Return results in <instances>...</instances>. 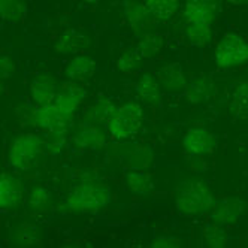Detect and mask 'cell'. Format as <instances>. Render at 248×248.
<instances>
[{
  "instance_id": "cell-1",
  "label": "cell",
  "mask_w": 248,
  "mask_h": 248,
  "mask_svg": "<svg viewBox=\"0 0 248 248\" xmlns=\"http://www.w3.org/2000/svg\"><path fill=\"white\" fill-rule=\"evenodd\" d=\"M111 201V190L103 183L84 181L79 184L67 199V205L77 212H94L105 208Z\"/></svg>"
},
{
  "instance_id": "cell-2",
  "label": "cell",
  "mask_w": 248,
  "mask_h": 248,
  "mask_svg": "<svg viewBox=\"0 0 248 248\" xmlns=\"http://www.w3.org/2000/svg\"><path fill=\"white\" fill-rule=\"evenodd\" d=\"M214 203L211 190L203 183H186L176 198V208L186 216H201L208 212Z\"/></svg>"
},
{
  "instance_id": "cell-3",
  "label": "cell",
  "mask_w": 248,
  "mask_h": 248,
  "mask_svg": "<svg viewBox=\"0 0 248 248\" xmlns=\"http://www.w3.org/2000/svg\"><path fill=\"white\" fill-rule=\"evenodd\" d=\"M44 150L42 139L33 133H23L16 136L9 150V160L11 165L16 169L27 170L36 162Z\"/></svg>"
},
{
  "instance_id": "cell-4",
  "label": "cell",
  "mask_w": 248,
  "mask_h": 248,
  "mask_svg": "<svg viewBox=\"0 0 248 248\" xmlns=\"http://www.w3.org/2000/svg\"><path fill=\"white\" fill-rule=\"evenodd\" d=\"M140 126H142V108L133 102L115 108L108 121L111 135L118 139L135 135L140 129Z\"/></svg>"
},
{
  "instance_id": "cell-5",
  "label": "cell",
  "mask_w": 248,
  "mask_h": 248,
  "mask_svg": "<svg viewBox=\"0 0 248 248\" xmlns=\"http://www.w3.org/2000/svg\"><path fill=\"white\" fill-rule=\"evenodd\" d=\"M74 114L64 112L59 109L56 105H45L39 106L38 109H33L30 112L29 121L33 126H38L41 129L48 130L49 133H59L64 135L67 129L70 127V123H72Z\"/></svg>"
},
{
  "instance_id": "cell-6",
  "label": "cell",
  "mask_w": 248,
  "mask_h": 248,
  "mask_svg": "<svg viewBox=\"0 0 248 248\" xmlns=\"http://www.w3.org/2000/svg\"><path fill=\"white\" fill-rule=\"evenodd\" d=\"M216 60L221 67H232L247 63L248 45L247 39L241 34L230 33L220 41L216 48Z\"/></svg>"
},
{
  "instance_id": "cell-7",
  "label": "cell",
  "mask_w": 248,
  "mask_h": 248,
  "mask_svg": "<svg viewBox=\"0 0 248 248\" xmlns=\"http://www.w3.org/2000/svg\"><path fill=\"white\" fill-rule=\"evenodd\" d=\"M212 218L217 224H235L242 218L247 209V202L239 198H224L212 203Z\"/></svg>"
},
{
  "instance_id": "cell-8",
  "label": "cell",
  "mask_w": 248,
  "mask_h": 248,
  "mask_svg": "<svg viewBox=\"0 0 248 248\" xmlns=\"http://www.w3.org/2000/svg\"><path fill=\"white\" fill-rule=\"evenodd\" d=\"M218 12L217 0H187L184 14L188 23L211 26Z\"/></svg>"
},
{
  "instance_id": "cell-9",
  "label": "cell",
  "mask_w": 248,
  "mask_h": 248,
  "mask_svg": "<svg viewBox=\"0 0 248 248\" xmlns=\"http://www.w3.org/2000/svg\"><path fill=\"white\" fill-rule=\"evenodd\" d=\"M184 148L193 155L208 154L216 148V136L206 129H191L183 139Z\"/></svg>"
},
{
  "instance_id": "cell-10",
  "label": "cell",
  "mask_w": 248,
  "mask_h": 248,
  "mask_svg": "<svg viewBox=\"0 0 248 248\" xmlns=\"http://www.w3.org/2000/svg\"><path fill=\"white\" fill-rule=\"evenodd\" d=\"M84 96H85V92L82 90V87L77 81H72V82L64 84L62 90L56 93L52 105H56L59 109L64 112L74 114L79 106V103L82 102Z\"/></svg>"
},
{
  "instance_id": "cell-11",
  "label": "cell",
  "mask_w": 248,
  "mask_h": 248,
  "mask_svg": "<svg viewBox=\"0 0 248 248\" xmlns=\"http://www.w3.org/2000/svg\"><path fill=\"white\" fill-rule=\"evenodd\" d=\"M30 93L33 100L39 106L52 103L57 93V81L49 75H38L30 85Z\"/></svg>"
},
{
  "instance_id": "cell-12",
  "label": "cell",
  "mask_w": 248,
  "mask_h": 248,
  "mask_svg": "<svg viewBox=\"0 0 248 248\" xmlns=\"http://www.w3.org/2000/svg\"><path fill=\"white\" fill-rule=\"evenodd\" d=\"M23 199V184L12 175H0V208H14Z\"/></svg>"
},
{
  "instance_id": "cell-13",
  "label": "cell",
  "mask_w": 248,
  "mask_h": 248,
  "mask_svg": "<svg viewBox=\"0 0 248 248\" xmlns=\"http://www.w3.org/2000/svg\"><path fill=\"white\" fill-rule=\"evenodd\" d=\"M9 239L18 247H39L42 244V230L31 223H20L12 229Z\"/></svg>"
},
{
  "instance_id": "cell-14",
  "label": "cell",
  "mask_w": 248,
  "mask_h": 248,
  "mask_svg": "<svg viewBox=\"0 0 248 248\" xmlns=\"http://www.w3.org/2000/svg\"><path fill=\"white\" fill-rule=\"evenodd\" d=\"M157 81L169 92H181L187 87V81L180 64H168L162 67L157 74Z\"/></svg>"
},
{
  "instance_id": "cell-15",
  "label": "cell",
  "mask_w": 248,
  "mask_h": 248,
  "mask_svg": "<svg viewBox=\"0 0 248 248\" xmlns=\"http://www.w3.org/2000/svg\"><path fill=\"white\" fill-rule=\"evenodd\" d=\"M75 144L79 145L81 148L96 150V148H103L106 140H105L103 133L96 126L85 123L75 135Z\"/></svg>"
},
{
  "instance_id": "cell-16",
  "label": "cell",
  "mask_w": 248,
  "mask_h": 248,
  "mask_svg": "<svg viewBox=\"0 0 248 248\" xmlns=\"http://www.w3.org/2000/svg\"><path fill=\"white\" fill-rule=\"evenodd\" d=\"M127 18L133 30L139 34L147 31L155 20L145 5H136V3H132L127 8Z\"/></svg>"
},
{
  "instance_id": "cell-17",
  "label": "cell",
  "mask_w": 248,
  "mask_h": 248,
  "mask_svg": "<svg viewBox=\"0 0 248 248\" xmlns=\"http://www.w3.org/2000/svg\"><path fill=\"white\" fill-rule=\"evenodd\" d=\"M115 111L114 105L109 100H97L94 105L88 106V108L84 111V121L87 124H108L112 112Z\"/></svg>"
},
{
  "instance_id": "cell-18",
  "label": "cell",
  "mask_w": 248,
  "mask_h": 248,
  "mask_svg": "<svg viewBox=\"0 0 248 248\" xmlns=\"http://www.w3.org/2000/svg\"><path fill=\"white\" fill-rule=\"evenodd\" d=\"M96 70V63L94 60L78 56L74 60H70V63L66 67V75L72 81H82L90 78Z\"/></svg>"
},
{
  "instance_id": "cell-19",
  "label": "cell",
  "mask_w": 248,
  "mask_h": 248,
  "mask_svg": "<svg viewBox=\"0 0 248 248\" xmlns=\"http://www.w3.org/2000/svg\"><path fill=\"white\" fill-rule=\"evenodd\" d=\"M136 93L150 105H155L160 100V84L153 75H142L136 82Z\"/></svg>"
},
{
  "instance_id": "cell-20",
  "label": "cell",
  "mask_w": 248,
  "mask_h": 248,
  "mask_svg": "<svg viewBox=\"0 0 248 248\" xmlns=\"http://www.w3.org/2000/svg\"><path fill=\"white\" fill-rule=\"evenodd\" d=\"M85 44H87V39L81 33L75 30H66L59 36L57 42L54 44V48L60 54H70V52L81 49Z\"/></svg>"
},
{
  "instance_id": "cell-21",
  "label": "cell",
  "mask_w": 248,
  "mask_h": 248,
  "mask_svg": "<svg viewBox=\"0 0 248 248\" xmlns=\"http://www.w3.org/2000/svg\"><path fill=\"white\" fill-rule=\"evenodd\" d=\"M24 0H0V18L9 23H20L26 16Z\"/></svg>"
},
{
  "instance_id": "cell-22",
  "label": "cell",
  "mask_w": 248,
  "mask_h": 248,
  "mask_svg": "<svg viewBox=\"0 0 248 248\" xmlns=\"http://www.w3.org/2000/svg\"><path fill=\"white\" fill-rule=\"evenodd\" d=\"M187 88V97L190 102H206L214 92V85H212L209 78L201 77L196 81H193L190 87Z\"/></svg>"
},
{
  "instance_id": "cell-23",
  "label": "cell",
  "mask_w": 248,
  "mask_h": 248,
  "mask_svg": "<svg viewBox=\"0 0 248 248\" xmlns=\"http://www.w3.org/2000/svg\"><path fill=\"white\" fill-rule=\"evenodd\" d=\"M203 244L212 248H224L229 245V235L221 227V224L211 223L203 229Z\"/></svg>"
},
{
  "instance_id": "cell-24",
  "label": "cell",
  "mask_w": 248,
  "mask_h": 248,
  "mask_svg": "<svg viewBox=\"0 0 248 248\" xmlns=\"http://www.w3.org/2000/svg\"><path fill=\"white\" fill-rule=\"evenodd\" d=\"M145 6L155 20H169L178 9V0H147Z\"/></svg>"
},
{
  "instance_id": "cell-25",
  "label": "cell",
  "mask_w": 248,
  "mask_h": 248,
  "mask_svg": "<svg viewBox=\"0 0 248 248\" xmlns=\"http://www.w3.org/2000/svg\"><path fill=\"white\" fill-rule=\"evenodd\" d=\"M163 46V38L160 34H153V33H147L144 39L139 42L136 52L139 54L140 59H151L155 57L158 52H160Z\"/></svg>"
},
{
  "instance_id": "cell-26",
  "label": "cell",
  "mask_w": 248,
  "mask_h": 248,
  "mask_svg": "<svg viewBox=\"0 0 248 248\" xmlns=\"http://www.w3.org/2000/svg\"><path fill=\"white\" fill-rule=\"evenodd\" d=\"M127 153V165L133 169H142L153 160V153L147 147H133Z\"/></svg>"
},
{
  "instance_id": "cell-27",
  "label": "cell",
  "mask_w": 248,
  "mask_h": 248,
  "mask_svg": "<svg viewBox=\"0 0 248 248\" xmlns=\"http://www.w3.org/2000/svg\"><path fill=\"white\" fill-rule=\"evenodd\" d=\"M187 38L193 45H206L211 41V26L203 24H188L187 29Z\"/></svg>"
},
{
  "instance_id": "cell-28",
  "label": "cell",
  "mask_w": 248,
  "mask_h": 248,
  "mask_svg": "<svg viewBox=\"0 0 248 248\" xmlns=\"http://www.w3.org/2000/svg\"><path fill=\"white\" fill-rule=\"evenodd\" d=\"M126 181H127V186L132 188V191L139 193V194H145L151 188L150 176L147 173H144V172H139V170L127 173Z\"/></svg>"
},
{
  "instance_id": "cell-29",
  "label": "cell",
  "mask_w": 248,
  "mask_h": 248,
  "mask_svg": "<svg viewBox=\"0 0 248 248\" xmlns=\"http://www.w3.org/2000/svg\"><path fill=\"white\" fill-rule=\"evenodd\" d=\"M49 202H51V194L48 190H45L42 187L31 188V191L29 194V203L33 209L45 211L49 206Z\"/></svg>"
},
{
  "instance_id": "cell-30",
  "label": "cell",
  "mask_w": 248,
  "mask_h": 248,
  "mask_svg": "<svg viewBox=\"0 0 248 248\" xmlns=\"http://www.w3.org/2000/svg\"><path fill=\"white\" fill-rule=\"evenodd\" d=\"M140 66V57L136 51H127L118 59V69L124 74H133Z\"/></svg>"
},
{
  "instance_id": "cell-31",
  "label": "cell",
  "mask_w": 248,
  "mask_h": 248,
  "mask_svg": "<svg viewBox=\"0 0 248 248\" xmlns=\"http://www.w3.org/2000/svg\"><path fill=\"white\" fill-rule=\"evenodd\" d=\"M247 96H248V90H247V84H241L238 85V88L233 93V109H236L239 114L247 112Z\"/></svg>"
},
{
  "instance_id": "cell-32",
  "label": "cell",
  "mask_w": 248,
  "mask_h": 248,
  "mask_svg": "<svg viewBox=\"0 0 248 248\" xmlns=\"http://www.w3.org/2000/svg\"><path fill=\"white\" fill-rule=\"evenodd\" d=\"M15 74V62L9 56H0V79H8Z\"/></svg>"
},
{
  "instance_id": "cell-33",
  "label": "cell",
  "mask_w": 248,
  "mask_h": 248,
  "mask_svg": "<svg viewBox=\"0 0 248 248\" xmlns=\"http://www.w3.org/2000/svg\"><path fill=\"white\" fill-rule=\"evenodd\" d=\"M153 247H155V248H178V247H181V241L173 236H160L153 242Z\"/></svg>"
},
{
  "instance_id": "cell-34",
  "label": "cell",
  "mask_w": 248,
  "mask_h": 248,
  "mask_svg": "<svg viewBox=\"0 0 248 248\" xmlns=\"http://www.w3.org/2000/svg\"><path fill=\"white\" fill-rule=\"evenodd\" d=\"M45 148H48L51 153H59L63 147V135L59 133H51L48 142L44 145Z\"/></svg>"
},
{
  "instance_id": "cell-35",
  "label": "cell",
  "mask_w": 248,
  "mask_h": 248,
  "mask_svg": "<svg viewBox=\"0 0 248 248\" xmlns=\"http://www.w3.org/2000/svg\"><path fill=\"white\" fill-rule=\"evenodd\" d=\"M226 2L230 3V5H233V6H242V5L247 3V0H226Z\"/></svg>"
},
{
  "instance_id": "cell-36",
  "label": "cell",
  "mask_w": 248,
  "mask_h": 248,
  "mask_svg": "<svg viewBox=\"0 0 248 248\" xmlns=\"http://www.w3.org/2000/svg\"><path fill=\"white\" fill-rule=\"evenodd\" d=\"M85 2H87V3H97L99 0H85Z\"/></svg>"
},
{
  "instance_id": "cell-37",
  "label": "cell",
  "mask_w": 248,
  "mask_h": 248,
  "mask_svg": "<svg viewBox=\"0 0 248 248\" xmlns=\"http://www.w3.org/2000/svg\"><path fill=\"white\" fill-rule=\"evenodd\" d=\"M0 93H2V84H0Z\"/></svg>"
}]
</instances>
